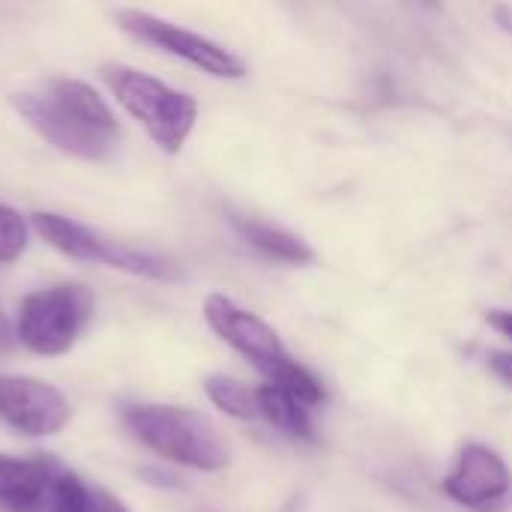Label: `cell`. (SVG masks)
Returning <instances> with one entry per match:
<instances>
[{"label": "cell", "instance_id": "6da1fadb", "mask_svg": "<svg viewBox=\"0 0 512 512\" xmlns=\"http://www.w3.org/2000/svg\"><path fill=\"white\" fill-rule=\"evenodd\" d=\"M9 102L39 138L72 159L105 162L120 147L117 114L87 81L54 75Z\"/></svg>", "mask_w": 512, "mask_h": 512}, {"label": "cell", "instance_id": "7a4b0ae2", "mask_svg": "<svg viewBox=\"0 0 512 512\" xmlns=\"http://www.w3.org/2000/svg\"><path fill=\"white\" fill-rule=\"evenodd\" d=\"M204 321L225 345H231L240 357H246L267 378L270 387L285 390L306 408L324 402L327 393L321 381L285 351L279 333L264 318L237 306L225 294H210L204 300Z\"/></svg>", "mask_w": 512, "mask_h": 512}, {"label": "cell", "instance_id": "3957f363", "mask_svg": "<svg viewBox=\"0 0 512 512\" xmlns=\"http://www.w3.org/2000/svg\"><path fill=\"white\" fill-rule=\"evenodd\" d=\"M123 426L141 447L183 468L216 474L231 462L228 444L222 441L219 429L192 408L129 405L123 411Z\"/></svg>", "mask_w": 512, "mask_h": 512}, {"label": "cell", "instance_id": "277c9868", "mask_svg": "<svg viewBox=\"0 0 512 512\" xmlns=\"http://www.w3.org/2000/svg\"><path fill=\"white\" fill-rule=\"evenodd\" d=\"M99 75L111 96L117 99V105L144 126V132L162 153L177 156L186 147L198 123L195 96L126 63H105Z\"/></svg>", "mask_w": 512, "mask_h": 512}, {"label": "cell", "instance_id": "5b68a950", "mask_svg": "<svg viewBox=\"0 0 512 512\" xmlns=\"http://www.w3.org/2000/svg\"><path fill=\"white\" fill-rule=\"evenodd\" d=\"M30 228L60 255L72 258V261H87V264H102L111 270H123L129 276H141V279H153V282H183L186 273L177 261L147 252V249H135L129 243L111 240L99 231H93L90 225H81L69 216L60 213H30Z\"/></svg>", "mask_w": 512, "mask_h": 512}, {"label": "cell", "instance_id": "8992f818", "mask_svg": "<svg viewBox=\"0 0 512 512\" xmlns=\"http://www.w3.org/2000/svg\"><path fill=\"white\" fill-rule=\"evenodd\" d=\"M96 300L90 288L78 282L48 285L30 291L15 318V339L39 357H63L75 348L87 324L93 321Z\"/></svg>", "mask_w": 512, "mask_h": 512}, {"label": "cell", "instance_id": "52a82bcc", "mask_svg": "<svg viewBox=\"0 0 512 512\" xmlns=\"http://www.w3.org/2000/svg\"><path fill=\"white\" fill-rule=\"evenodd\" d=\"M114 18H117V27L126 36H132L135 42H144V45L159 48L177 60H186L189 66H195L213 78H243L246 75L243 57H237L225 45H219L195 30H186V27L165 21L144 9H117Z\"/></svg>", "mask_w": 512, "mask_h": 512}, {"label": "cell", "instance_id": "ba28073f", "mask_svg": "<svg viewBox=\"0 0 512 512\" xmlns=\"http://www.w3.org/2000/svg\"><path fill=\"white\" fill-rule=\"evenodd\" d=\"M72 420L69 399L48 381L0 375V423L27 438H51Z\"/></svg>", "mask_w": 512, "mask_h": 512}, {"label": "cell", "instance_id": "9c48e42d", "mask_svg": "<svg viewBox=\"0 0 512 512\" xmlns=\"http://www.w3.org/2000/svg\"><path fill=\"white\" fill-rule=\"evenodd\" d=\"M444 492L465 510L504 512L512 495V474L495 450L468 444L444 480Z\"/></svg>", "mask_w": 512, "mask_h": 512}, {"label": "cell", "instance_id": "30bf717a", "mask_svg": "<svg viewBox=\"0 0 512 512\" xmlns=\"http://www.w3.org/2000/svg\"><path fill=\"white\" fill-rule=\"evenodd\" d=\"M63 468L54 459H15L0 453V507L6 512H48Z\"/></svg>", "mask_w": 512, "mask_h": 512}, {"label": "cell", "instance_id": "8fae6325", "mask_svg": "<svg viewBox=\"0 0 512 512\" xmlns=\"http://www.w3.org/2000/svg\"><path fill=\"white\" fill-rule=\"evenodd\" d=\"M231 225L252 249H258L261 255H267L273 261H285V264H312L315 261V249L303 237H297L279 225L249 219V216H231Z\"/></svg>", "mask_w": 512, "mask_h": 512}, {"label": "cell", "instance_id": "7c38bea8", "mask_svg": "<svg viewBox=\"0 0 512 512\" xmlns=\"http://www.w3.org/2000/svg\"><path fill=\"white\" fill-rule=\"evenodd\" d=\"M255 396H258L261 417H264L273 429H279V432L288 435V438H300V441H312V438H315L312 420H309V408L300 405L294 396H288L285 390L270 387V384L258 387Z\"/></svg>", "mask_w": 512, "mask_h": 512}, {"label": "cell", "instance_id": "4fadbf2b", "mask_svg": "<svg viewBox=\"0 0 512 512\" xmlns=\"http://www.w3.org/2000/svg\"><path fill=\"white\" fill-rule=\"evenodd\" d=\"M204 393L225 417H234V420H258L261 417L255 390H249L246 384H240L231 375H207Z\"/></svg>", "mask_w": 512, "mask_h": 512}, {"label": "cell", "instance_id": "5bb4252c", "mask_svg": "<svg viewBox=\"0 0 512 512\" xmlns=\"http://www.w3.org/2000/svg\"><path fill=\"white\" fill-rule=\"evenodd\" d=\"M30 237V222L15 207L0 204V264H12L24 255Z\"/></svg>", "mask_w": 512, "mask_h": 512}, {"label": "cell", "instance_id": "9a60e30c", "mask_svg": "<svg viewBox=\"0 0 512 512\" xmlns=\"http://www.w3.org/2000/svg\"><path fill=\"white\" fill-rule=\"evenodd\" d=\"M90 512H129V510H126V504H123L117 495L105 492L102 486H90Z\"/></svg>", "mask_w": 512, "mask_h": 512}, {"label": "cell", "instance_id": "2e32d148", "mask_svg": "<svg viewBox=\"0 0 512 512\" xmlns=\"http://www.w3.org/2000/svg\"><path fill=\"white\" fill-rule=\"evenodd\" d=\"M489 369H492L507 387H512V351H492V354H489Z\"/></svg>", "mask_w": 512, "mask_h": 512}, {"label": "cell", "instance_id": "e0dca14e", "mask_svg": "<svg viewBox=\"0 0 512 512\" xmlns=\"http://www.w3.org/2000/svg\"><path fill=\"white\" fill-rule=\"evenodd\" d=\"M486 321H489L498 333H504L507 339H512V312H507V309H492V312L486 315Z\"/></svg>", "mask_w": 512, "mask_h": 512}, {"label": "cell", "instance_id": "ac0fdd59", "mask_svg": "<svg viewBox=\"0 0 512 512\" xmlns=\"http://www.w3.org/2000/svg\"><path fill=\"white\" fill-rule=\"evenodd\" d=\"M15 342H18V339H15V330L9 327V321H6L3 312H0V351H9Z\"/></svg>", "mask_w": 512, "mask_h": 512}, {"label": "cell", "instance_id": "d6986e66", "mask_svg": "<svg viewBox=\"0 0 512 512\" xmlns=\"http://www.w3.org/2000/svg\"><path fill=\"white\" fill-rule=\"evenodd\" d=\"M492 15H495V21L501 24V30H507L512 36V6H504V3H501V6L492 9Z\"/></svg>", "mask_w": 512, "mask_h": 512}]
</instances>
